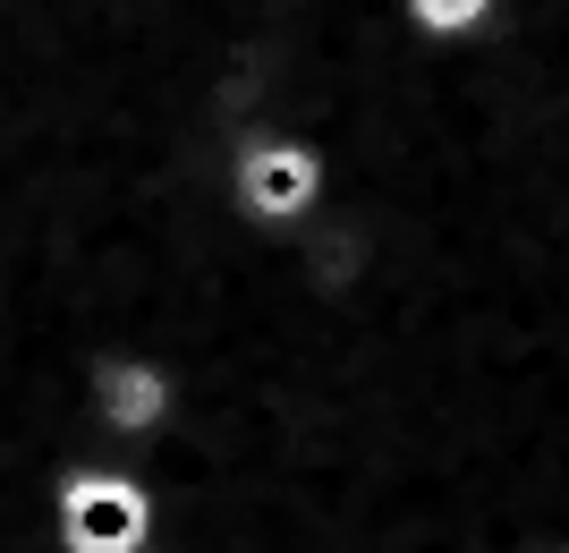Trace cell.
<instances>
[{
  "mask_svg": "<svg viewBox=\"0 0 569 553\" xmlns=\"http://www.w3.org/2000/svg\"><path fill=\"white\" fill-rule=\"evenodd\" d=\"M51 545L60 553H153L162 545V485L144 452H94L51 477Z\"/></svg>",
  "mask_w": 569,
  "mask_h": 553,
  "instance_id": "1",
  "label": "cell"
},
{
  "mask_svg": "<svg viewBox=\"0 0 569 553\" xmlns=\"http://www.w3.org/2000/svg\"><path fill=\"white\" fill-rule=\"evenodd\" d=\"M221 188H230V214L247 230H272V239L307 230L332 205V145L307 137V128H256V137L230 145Z\"/></svg>",
  "mask_w": 569,
  "mask_h": 553,
  "instance_id": "2",
  "label": "cell"
},
{
  "mask_svg": "<svg viewBox=\"0 0 569 553\" xmlns=\"http://www.w3.org/2000/svg\"><path fill=\"white\" fill-rule=\"evenodd\" d=\"M86 409L111 434L119 452H153L179 409H188V375L162 358V349H137V340H111L86 358Z\"/></svg>",
  "mask_w": 569,
  "mask_h": 553,
  "instance_id": "3",
  "label": "cell"
},
{
  "mask_svg": "<svg viewBox=\"0 0 569 553\" xmlns=\"http://www.w3.org/2000/svg\"><path fill=\"white\" fill-rule=\"evenodd\" d=\"M501 9H510V0H400L408 34H417V43H433V51L485 43V34L501 26Z\"/></svg>",
  "mask_w": 569,
  "mask_h": 553,
  "instance_id": "4",
  "label": "cell"
},
{
  "mask_svg": "<svg viewBox=\"0 0 569 553\" xmlns=\"http://www.w3.org/2000/svg\"><path fill=\"white\" fill-rule=\"evenodd\" d=\"M527 553H569V536H536V545H527Z\"/></svg>",
  "mask_w": 569,
  "mask_h": 553,
  "instance_id": "5",
  "label": "cell"
}]
</instances>
